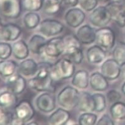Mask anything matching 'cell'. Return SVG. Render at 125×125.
<instances>
[{
	"label": "cell",
	"instance_id": "obj_33",
	"mask_svg": "<svg viewBox=\"0 0 125 125\" xmlns=\"http://www.w3.org/2000/svg\"><path fill=\"white\" fill-rule=\"evenodd\" d=\"M94 102L95 112L97 113L103 112L106 107V98L105 95L100 93H95L92 94Z\"/></svg>",
	"mask_w": 125,
	"mask_h": 125
},
{
	"label": "cell",
	"instance_id": "obj_34",
	"mask_svg": "<svg viewBox=\"0 0 125 125\" xmlns=\"http://www.w3.org/2000/svg\"><path fill=\"white\" fill-rule=\"evenodd\" d=\"M97 116L92 112H84L79 116L78 123L80 125H96Z\"/></svg>",
	"mask_w": 125,
	"mask_h": 125
},
{
	"label": "cell",
	"instance_id": "obj_47",
	"mask_svg": "<svg viewBox=\"0 0 125 125\" xmlns=\"http://www.w3.org/2000/svg\"><path fill=\"white\" fill-rule=\"evenodd\" d=\"M99 1H100L104 2V3H105V2L108 1H109V0H99Z\"/></svg>",
	"mask_w": 125,
	"mask_h": 125
},
{
	"label": "cell",
	"instance_id": "obj_17",
	"mask_svg": "<svg viewBox=\"0 0 125 125\" xmlns=\"http://www.w3.org/2000/svg\"><path fill=\"white\" fill-rule=\"evenodd\" d=\"M76 36L84 45H90L95 42L96 31L91 25L85 24L77 30Z\"/></svg>",
	"mask_w": 125,
	"mask_h": 125
},
{
	"label": "cell",
	"instance_id": "obj_46",
	"mask_svg": "<svg viewBox=\"0 0 125 125\" xmlns=\"http://www.w3.org/2000/svg\"><path fill=\"white\" fill-rule=\"evenodd\" d=\"M122 2H123V4L124 10H125V0H124L123 1H122Z\"/></svg>",
	"mask_w": 125,
	"mask_h": 125
},
{
	"label": "cell",
	"instance_id": "obj_41",
	"mask_svg": "<svg viewBox=\"0 0 125 125\" xmlns=\"http://www.w3.org/2000/svg\"><path fill=\"white\" fill-rule=\"evenodd\" d=\"M11 125H25V124L21 120L17 118V117H14L12 121H11Z\"/></svg>",
	"mask_w": 125,
	"mask_h": 125
},
{
	"label": "cell",
	"instance_id": "obj_24",
	"mask_svg": "<svg viewBox=\"0 0 125 125\" xmlns=\"http://www.w3.org/2000/svg\"><path fill=\"white\" fill-rule=\"evenodd\" d=\"M73 85L79 89H85L89 84V75L88 71L81 69L75 73L73 76Z\"/></svg>",
	"mask_w": 125,
	"mask_h": 125
},
{
	"label": "cell",
	"instance_id": "obj_15",
	"mask_svg": "<svg viewBox=\"0 0 125 125\" xmlns=\"http://www.w3.org/2000/svg\"><path fill=\"white\" fill-rule=\"evenodd\" d=\"M27 87V81L22 75L14 74L8 77L6 81V87L8 91L16 95H20L24 92Z\"/></svg>",
	"mask_w": 125,
	"mask_h": 125
},
{
	"label": "cell",
	"instance_id": "obj_48",
	"mask_svg": "<svg viewBox=\"0 0 125 125\" xmlns=\"http://www.w3.org/2000/svg\"><path fill=\"white\" fill-rule=\"evenodd\" d=\"M119 1H123L124 0H119Z\"/></svg>",
	"mask_w": 125,
	"mask_h": 125
},
{
	"label": "cell",
	"instance_id": "obj_18",
	"mask_svg": "<svg viewBox=\"0 0 125 125\" xmlns=\"http://www.w3.org/2000/svg\"><path fill=\"white\" fill-rule=\"evenodd\" d=\"M106 56L105 51L99 45L92 46L88 48L86 52L87 61L92 64H100L104 61Z\"/></svg>",
	"mask_w": 125,
	"mask_h": 125
},
{
	"label": "cell",
	"instance_id": "obj_28",
	"mask_svg": "<svg viewBox=\"0 0 125 125\" xmlns=\"http://www.w3.org/2000/svg\"><path fill=\"white\" fill-rule=\"evenodd\" d=\"M23 22L26 28L28 29H34L40 24V17L37 12L29 11L24 15Z\"/></svg>",
	"mask_w": 125,
	"mask_h": 125
},
{
	"label": "cell",
	"instance_id": "obj_44",
	"mask_svg": "<svg viewBox=\"0 0 125 125\" xmlns=\"http://www.w3.org/2000/svg\"><path fill=\"white\" fill-rule=\"evenodd\" d=\"M25 125H39L38 123L37 122H34V121H32V122H28Z\"/></svg>",
	"mask_w": 125,
	"mask_h": 125
},
{
	"label": "cell",
	"instance_id": "obj_37",
	"mask_svg": "<svg viewBox=\"0 0 125 125\" xmlns=\"http://www.w3.org/2000/svg\"><path fill=\"white\" fill-rule=\"evenodd\" d=\"M98 2L99 0H79V3L82 10L90 12L97 8Z\"/></svg>",
	"mask_w": 125,
	"mask_h": 125
},
{
	"label": "cell",
	"instance_id": "obj_42",
	"mask_svg": "<svg viewBox=\"0 0 125 125\" xmlns=\"http://www.w3.org/2000/svg\"><path fill=\"white\" fill-rule=\"evenodd\" d=\"M120 66H121V73L125 78V61L121 62Z\"/></svg>",
	"mask_w": 125,
	"mask_h": 125
},
{
	"label": "cell",
	"instance_id": "obj_40",
	"mask_svg": "<svg viewBox=\"0 0 125 125\" xmlns=\"http://www.w3.org/2000/svg\"><path fill=\"white\" fill-rule=\"evenodd\" d=\"M62 3L70 7H76L79 4V0H62Z\"/></svg>",
	"mask_w": 125,
	"mask_h": 125
},
{
	"label": "cell",
	"instance_id": "obj_22",
	"mask_svg": "<svg viewBox=\"0 0 125 125\" xmlns=\"http://www.w3.org/2000/svg\"><path fill=\"white\" fill-rule=\"evenodd\" d=\"M47 40L44 37L40 35L35 34L31 38L28 43L30 51L33 54L42 55L45 51Z\"/></svg>",
	"mask_w": 125,
	"mask_h": 125
},
{
	"label": "cell",
	"instance_id": "obj_31",
	"mask_svg": "<svg viewBox=\"0 0 125 125\" xmlns=\"http://www.w3.org/2000/svg\"><path fill=\"white\" fill-rule=\"evenodd\" d=\"M112 56L120 63L125 61V42H118L116 44L112 52Z\"/></svg>",
	"mask_w": 125,
	"mask_h": 125
},
{
	"label": "cell",
	"instance_id": "obj_11",
	"mask_svg": "<svg viewBox=\"0 0 125 125\" xmlns=\"http://www.w3.org/2000/svg\"><path fill=\"white\" fill-rule=\"evenodd\" d=\"M106 8L112 15V19L121 28L125 27V11L123 2L115 0L110 2L106 5Z\"/></svg>",
	"mask_w": 125,
	"mask_h": 125
},
{
	"label": "cell",
	"instance_id": "obj_29",
	"mask_svg": "<svg viewBox=\"0 0 125 125\" xmlns=\"http://www.w3.org/2000/svg\"><path fill=\"white\" fill-rule=\"evenodd\" d=\"M110 113L114 120H125V103L118 101L113 104L110 108Z\"/></svg>",
	"mask_w": 125,
	"mask_h": 125
},
{
	"label": "cell",
	"instance_id": "obj_4",
	"mask_svg": "<svg viewBox=\"0 0 125 125\" xmlns=\"http://www.w3.org/2000/svg\"><path fill=\"white\" fill-rule=\"evenodd\" d=\"M22 8V0H0V14L6 18H19Z\"/></svg>",
	"mask_w": 125,
	"mask_h": 125
},
{
	"label": "cell",
	"instance_id": "obj_12",
	"mask_svg": "<svg viewBox=\"0 0 125 125\" xmlns=\"http://www.w3.org/2000/svg\"><path fill=\"white\" fill-rule=\"evenodd\" d=\"M64 43L63 37H56L48 40L44 53L51 58H58L64 52Z\"/></svg>",
	"mask_w": 125,
	"mask_h": 125
},
{
	"label": "cell",
	"instance_id": "obj_3",
	"mask_svg": "<svg viewBox=\"0 0 125 125\" xmlns=\"http://www.w3.org/2000/svg\"><path fill=\"white\" fill-rule=\"evenodd\" d=\"M79 92L76 87L66 86L59 92L57 102L60 106L66 110L76 108L78 105Z\"/></svg>",
	"mask_w": 125,
	"mask_h": 125
},
{
	"label": "cell",
	"instance_id": "obj_2",
	"mask_svg": "<svg viewBox=\"0 0 125 125\" xmlns=\"http://www.w3.org/2000/svg\"><path fill=\"white\" fill-rule=\"evenodd\" d=\"M74 63L68 58L59 59L52 66L51 77L54 81L71 78L75 73Z\"/></svg>",
	"mask_w": 125,
	"mask_h": 125
},
{
	"label": "cell",
	"instance_id": "obj_9",
	"mask_svg": "<svg viewBox=\"0 0 125 125\" xmlns=\"http://www.w3.org/2000/svg\"><path fill=\"white\" fill-rule=\"evenodd\" d=\"M101 73L109 81L117 79L121 74L120 63L114 58H109L103 62L100 67Z\"/></svg>",
	"mask_w": 125,
	"mask_h": 125
},
{
	"label": "cell",
	"instance_id": "obj_27",
	"mask_svg": "<svg viewBox=\"0 0 125 125\" xmlns=\"http://www.w3.org/2000/svg\"><path fill=\"white\" fill-rule=\"evenodd\" d=\"M62 0H45L42 10L47 15H55L60 11Z\"/></svg>",
	"mask_w": 125,
	"mask_h": 125
},
{
	"label": "cell",
	"instance_id": "obj_5",
	"mask_svg": "<svg viewBox=\"0 0 125 125\" xmlns=\"http://www.w3.org/2000/svg\"><path fill=\"white\" fill-rule=\"evenodd\" d=\"M95 42L104 49L112 50L115 45V33L110 27L106 26L101 27L96 31Z\"/></svg>",
	"mask_w": 125,
	"mask_h": 125
},
{
	"label": "cell",
	"instance_id": "obj_13",
	"mask_svg": "<svg viewBox=\"0 0 125 125\" xmlns=\"http://www.w3.org/2000/svg\"><path fill=\"white\" fill-rule=\"evenodd\" d=\"M35 102L39 110L45 113H51L56 108L55 97L48 92L39 95Z\"/></svg>",
	"mask_w": 125,
	"mask_h": 125
},
{
	"label": "cell",
	"instance_id": "obj_49",
	"mask_svg": "<svg viewBox=\"0 0 125 125\" xmlns=\"http://www.w3.org/2000/svg\"></svg>",
	"mask_w": 125,
	"mask_h": 125
},
{
	"label": "cell",
	"instance_id": "obj_23",
	"mask_svg": "<svg viewBox=\"0 0 125 125\" xmlns=\"http://www.w3.org/2000/svg\"><path fill=\"white\" fill-rule=\"evenodd\" d=\"M18 71L25 77L33 76L38 71V64L32 58L24 59L19 64Z\"/></svg>",
	"mask_w": 125,
	"mask_h": 125
},
{
	"label": "cell",
	"instance_id": "obj_26",
	"mask_svg": "<svg viewBox=\"0 0 125 125\" xmlns=\"http://www.w3.org/2000/svg\"><path fill=\"white\" fill-rule=\"evenodd\" d=\"M17 67V63L13 60H2L0 61V75L4 77H9L14 74Z\"/></svg>",
	"mask_w": 125,
	"mask_h": 125
},
{
	"label": "cell",
	"instance_id": "obj_7",
	"mask_svg": "<svg viewBox=\"0 0 125 125\" xmlns=\"http://www.w3.org/2000/svg\"><path fill=\"white\" fill-rule=\"evenodd\" d=\"M89 21L97 27H104L112 20V15L106 6H100L95 8L89 15Z\"/></svg>",
	"mask_w": 125,
	"mask_h": 125
},
{
	"label": "cell",
	"instance_id": "obj_25",
	"mask_svg": "<svg viewBox=\"0 0 125 125\" xmlns=\"http://www.w3.org/2000/svg\"><path fill=\"white\" fill-rule=\"evenodd\" d=\"M12 53L17 60H24L29 55V48L23 40H19L14 42L12 45Z\"/></svg>",
	"mask_w": 125,
	"mask_h": 125
},
{
	"label": "cell",
	"instance_id": "obj_32",
	"mask_svg": "<svg viewBox=\"0 0 125 125\" xmlns=\"http://www.w3.org/2000/svg\"><path fill=\"white\" fill-rule=\"evenodd\" d=\"M45 0H22L23 8L27 11H39L42 9Z\"/></svg>",
	"mask_w": 125,
	"mask_h": 125
},
{
	"label": "cell",
	"instance_id": "obj_14",
	"mask_svg": "<svg viewBox=\"0 0 125 125\" xmlns=\"http://www.w3.org/2000/svg\"><path fill=\"white\" fill-rule=\"evenodd\" d=\"M85 19V14L78 8H71L64 15V20L68 26L77 28L82 25Z\"/></svg>",
	"mask_w": 125,
	"mask_h": 125
},
{
	"label": "cell",
	"instance_id": "obj_1",
	"mask_svg": "<svg viewBox=\"0 0 125 125\" xmlns=\"http://www.w3.org/2000/svg\"><path fill=\"white\" fill-rule=\"evenodd\" d=\"M64 55L75 64H80L84 59L81 43L76 35L69 34L64 37Z\"/></svg>",
	"mask_w": 125,
	"mask_h": 125
},
{
	"label": "cell",
	"instance_id": "obj_39",
	"mask_svg": "<svg viewBox=\"0 0 125 125\" xmlns=\"http://www.w3.org/2000/svg\"><path fill=\"white\" fill-rule=\"evenodd\" d=\"M97 125H113L115 123L112 118L108 115L105 114L102 116L99 119L96 123Z\"/></svg>",
	"mask_w": 125,
	"mask_h": 125
},
{
	"label": "cell",
	"instance_id": "obj_10",
	"mask_svg": "<svg viewBox=\"0 0 125 125\" xmlns=\"http://www.w3.org/2000/svg\"><path fill=\"white\" fill-rule=\"evenodd\" d=\"M14 113L16 117L26 124L32 120L35 114V111L29 102L22 100L15 106Z\"/></svg>",
	"mask_w": 125,
	"mask_h": 125
},
{
	"label": "cell",
	"instance_id": "obj_36",
	"mask_svg": "<svg viewBox=\"0 0 125 125\" xmlns=\"http://www.w3.org/2000/svg\"><path fill=\"white\" fill-rule=\"evenodd\" d=\"M12 48L10 43L0 42V59L7 60L11 56Z\"/></svg>",
	"mask_w": 125,
	"mask_h": 125
},
{
	"label": "cell",
	"instance_id": "obj_45",
	"mask_svg": "<svg viewBox=\"0 0 125 125\" xmlns=\"http://www.w3.org/2000/svg\"><path fill=\"white\" fill-rule=\"evenodd\" d=\"M3 25V23H2V21H1V18H0V31H1V29Z\"/></svg>",
	"mask_w": 125,
	"mask_h": 125
},
{
	"label": "cell",
	"instance_id": "obj_38",
	"mask_svg": "<svg viewBox=\"0 0 125 125\" xmlns=\"http://www.w3.org/2000/svg\"><path fill=\"white\" fill-rule=\"evenodd\" d=\"M106 98L108 102L113 104L120 101V99H121V95L118 91H116L115 89H112L106 93Z\"/></svg>",
	"mask_w": 125,
	"mask_h": 125
},
{
	"label": "cell",
	"instance_id": "obj_16",
	"mask_svg": "<svg viewBox=\"0 0 125 125\" xmlns=\"http://www.w3.org/2000/svg\"><path fill=\"white\" fill-rule=\"evenodd\" d=\"M22 29L18 25L14 23H8L3 25L0 31V37L6 41L13 42L21 36Z\"/></svg>",
	"mask_w": 125,
	"mask_h": 125
},
{
	"label": "cell",
	"instance_id": "obj_19",
	"mask_svg": "<svg viewBox=\"0 0 125 125\" xmlns=\"http://www.w3.org/2000/svg\"><path fill=\"white\" fill-rule=\"evenodd\" d=\"M107 80L102 73L94 72L89 77V84L94 91L103 92L106 91L109 86Z\"/></svg>",
	"mask_w": 125,
	"mask_h": 125
},
{
	"label": "cell",
	"instance_id": "obj_35",
	"mask_svg": "<svg viewBox=\"0 0 125 125\" xmlns=\"http://www.w3.org/2000/svg\"><path fill=\"white\" fill-rule=\"evenodd\" d=\"M6 108L0 105V125H10L14 118L12 113L7 111Z\"/></svg>",
	"mask_w": 125,
	"mask_h": 125
},
{
	"label": "cell",
	"instance_id": "obj_21",
	"mask_svg": "<svg viewBox=\"0 0 125 125\" xmlns=\"http://www.w3.org/2000/svg\"><path fill=\"white\" fill-rule=\"evenodd\" d=\"M70 113L63 108H58L53 112L48 118V122L52 125H64L70 119Z\"/></svg>",
	"mask_w": 125,
	"mask_h": 125
},
{
	"label": "cell",
	"instance_id": "obj_6",
	"mask_svg": "<svg viewBox=\"0 0 125 125\" xmlns=\"http://www.w3.org/2000/svg\"><path fill=\"white\" fill-rule=\"evenodd\" d=\"M53 81L51 75L36 74L29 81L28 84L31 89L38 92H53L55 91Z\"/></svg>",
	"mask_w": 125,
	"mask_h": 125
},
{
	"label": "cell",
	"instance_id": "obj_43",
	"mask_svg": "<svg viewBox=\"0 0 125 125\" xmlns=\"http://www.w3.org/2000/svg\"><path fill=\"white\" fill-rule=\"evenodd\" d=\"M121 91H122V93L125 96V82L123 84L122 87H121Z\"/></svg>",
	"mask_w": 125,
	"mask_h": 125
},
{
	"label": "cell",
	"instance_id": "obj_8",
	"mask_svg": "<svg viewBox=\"0 0 125 125\" xmlns=\"http://www.w3.org/2000/svg\"><path fill=\"white\" fill-rule=\"evenodd\" d=\"M63 24L59 21L53 19H45L40 22L39 31L47 37L55 36L62 33L64 31Z\"/></svg>",
	"mask_w": 125,
	"mask_h": 125
},
{
	"label": "cell",
	"instance_id": "obj_20",
	"mask_svg": "<svg viewBox=\"0 0 125 125\" xmlns=\"http://www.w3.org/2000/svg\"><path fill=\"white\" fill-rule=\"evenodd\" d=\"M77 106L80 112H95L94 102L92 95L85 91H82L79 92Z\"/></svg>",
	"mask_w": 125,
	"mask_h": 125
},
{
	"label": "cell",
	"instance_id": "obj_30",
	"mask_svg": "<svg viewBox=\"0 0 125 125\" xmlns=\"http://www.w3.org/2000/svg\"><path fill=\"white\" fill-rule=\"evenodd\" d=\"M17 95L11 91H6L0 94V105L5 108L16 106L17 102Z\"/></svg>",
	"mask_w": 125,
	"mask_h": 125
}]
</instances>
